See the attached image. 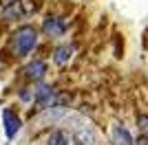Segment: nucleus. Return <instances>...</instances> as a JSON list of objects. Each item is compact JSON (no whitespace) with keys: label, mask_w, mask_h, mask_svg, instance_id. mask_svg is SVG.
Listing matches in <instances>:
<instances>
[{"label":"nucleus","mask_w":148,"mask_h":145,"mask_svg":"<svg viewBox=\"0 0 148 145\" xmlns=\"http://www.w3.org/2000/svg\"><path fill=\"white\" fill-rule=\"evenodd\" d=\"M36 46H38V29H36V26L25 24V26L16 29L13 40H11V48H13V55H16V57H25V55H29Z\"/></svg>","instance_id":"nucleus-1"},{"label":"nucleus","mask_w":148,"mask_h":145,"mask_svg":"<svg viewBox=\"0 0 148 145\" xmlns=\"http://www.w3.org/2000/svg\"><path fill=\"white\" fill-rule=\"evenodd\" d=\"M58 103V97H56V90L51 86H40L36 90V97H33V110H47L51 106Z\"/></svg>","instance_id":"nucleus-2"},{"label":"nucleus","mask_w":148,"mask_h":145,"mask_svg":"<svg viewBox=\"0 0 148 145\" xmlns=\"http://www.w3.org/2000/svg\"><path fill=\"white\" fill-rule=\"evenodd\" d=\"M42 31L49 37H60L64 31H66V20L60 18V16H49V18L42 22Z\"/></svg>","instance_id":"nucleus-3"},{"label":"nucleus","mask_w":148,"mask_h":145,"mask_svg":"<svg viewBox=\"0 0 148 145\" xmlns=\"http://www.w3.org/2000/svg\"><path fill=\"white\" fill-rule=\"evenodd\" d=\"M2 123H5V132H7V139H13L16 134L20 132V117L13 112V110L5 108L2 112Z\"/></svg>","instance_id":"nucleus-4"},{"label":"nucleus","mask_w":148,"mask_h":145,"mask_svg":"<svg viewBox=\"0 0 148 145\" xmlns=\"http://www.w3.org/2000/svg\"><path fill=\"white\" fill-rule=\"evenodd\" d=\"M22 75H25L29 81H40V79L47 75V64L42 60H36V62H29L25 68H22Z\"/></svg>","instance_id":"nucleus-5"},{"label":"nucleus","mask_w":148,"mask_h":145,"mask_svg":"<svg viewBox=\"0 0 148 145\" xmlns=\"http://www.w3.org/2000/svg\"><path fill=\"white\" fill-rule=\"evenodd\" d=\"M73 51H75V48L71 46V44H62V46H58L56 51H53V62H56L58 66L69 64V60L73 57Z\"/></svg>","instance_id":"nucleus-6"},{"label":"nucleus","mask_w":148,"mask_h":145,"mask_svg":"<svg viewBox=\"0 0 148 145\" xmlns=\"http://www.w3.org/2000/svg\"><path fill=\"white\" fill-rule=\"evenodd\" d=\"M69 141H71V134L66 130H53L47 139V145H69Z\"/></svg>","instance_id":"nucleus-7"},{"label":"nucleus","mask_w":148,"mask_h":145,"mask_svg":"<svg viewBox=\"0 0 148 145\" xmlns=\"http://www.w3.org/2000/svg\"><path fill=\"white\" fill-rule=\"evenodd\" d=\"M113 139H115V143H117V145H133V139H130L128 130L122 127V125L113 127Z\"/></svg>","instance_id":"nucleus-8"},{"label":"nucleus","mask_w":148,"mask_h":145,"mask_svg":"<svg viewBox=\"0 0 148 145\" xmlns=\"http://www.w3.org/2000/svg\"><path fill=\"white\" fill-rule=\"evenodd\" d=\"M77 141H80V145H93L95 143V134L91 130H80L77 132Z\"/></svg>","instance_id":"nucleus-9"},{"label":"nucleus","mask_w":148,"mask_h":145,"mask_svg":"<svg viewBox=\"0 0 148 145\" xmlns=\"http://www.w3.org/2000/svg\"><path fill=\"white\" fill-rule=\"evenodd\" d=\"M137 125H139V130H142V136H148V117L142 115L139 119H137Z\"/></svg>","instance_id":"nucleus-10"},{"label":"nucleus","mask_w":148,"mask_h":145,"mask_svg":"<svg viewBox=\"0 0 148 145\" xmlns=\"http://www.w3.org/2000/svg\"><path fill=\"white\" fill-rule=\"evenodd\" d=\"M22 101H31V99H33V97H36V90H31V88H27L25 92H22Z\"/></svg>","instance_id":"nucleus-11"},{"label":"nucleus","mask_w":148,"mask_h":145,"mask_svg":"<svg viewBox=\"0 0 148 145\" xmlns=\"http://www.w3.org/2000/svg\"><path fill=\"white\" fill-rule=\"evenodd\" d=\"M16 2H20V0H0V7H11V5H16Z\"/></svg>","instance_id":"nucleus-12"},{"label":"nucleus","mask_w":148,"mask_h":145,"mask_svg":"<svg viewBox=\"0 0 148 145\" xmlns=\"http://www.w3.org/2000/svg\"><path fill=\"white\" fill-rule=\"evenodd\" d=\"M137 145H148V136H139V141H137Z\"/></svg>","instance_id":"nucleus-13"},{"label":"nucleus","mask_w":148,"mask_h":145,"mask_svg":"<svg viewBox=\"0 0 148 145\" xmlns=\"http://www.w3.org/2000/svg\"><path fill=\"white\" fill-rule=\"evenodd\" d=\"M77 145H80V143H77Z\"/></svg>","instance_id":"nucleus-14"}]
</instances>
